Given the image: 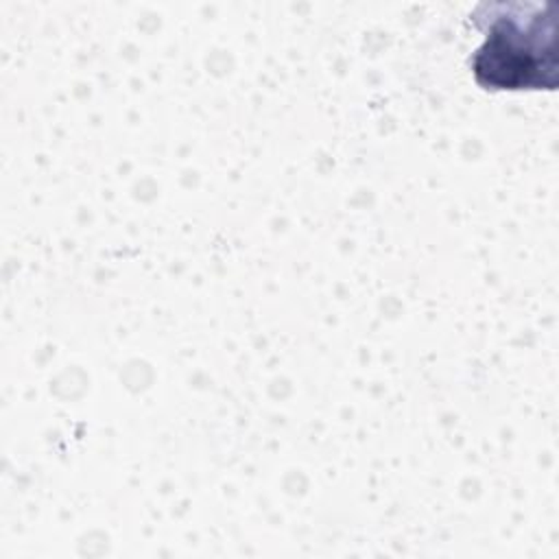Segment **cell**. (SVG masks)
<instances>
[{"instance_id": "obj_1", "label": "cell", "mask_w": 559, "mask_h": 559, "mask_svg": "<svg viewBox=\"0 0 559 559\" xmlns=\"http://www.w3.org/2000/svg\"><path fill=\"white\" fill-rule=\"evenodd\" d=\"M469 20L483 44L469 57V72L487 92L557 87V17L542 2H478Z\"/></svg>"}]
</instances>
